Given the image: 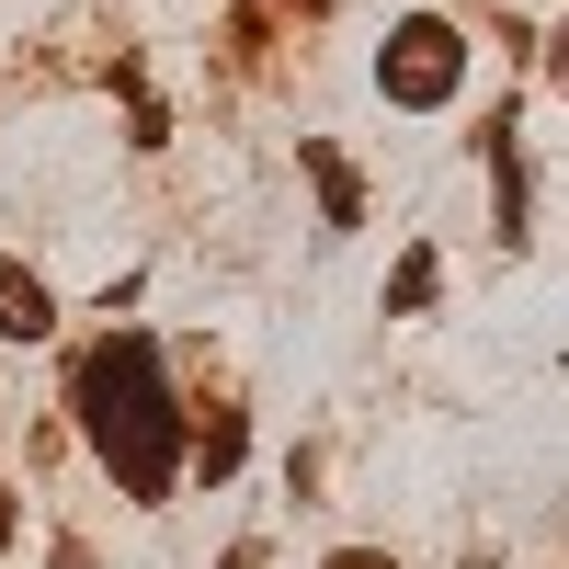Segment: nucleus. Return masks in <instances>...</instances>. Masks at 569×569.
<instances>
[{
    "instance_id": "f257e3e1",
    "label": "nucleus",
    "mask_w": 569,
    "mask_h": 569,
    "mask_svg": "<svg viewBox=\"0 0 569 569\" xmlns=\"http://www.w3.org/2000/svg\"><path fill=\"white\" fill-rule=\"evenodd\" d=\"M445 80H456V34H445V23H410V34H399V69H388V91H399V103H433Z\"/></svg>"
},
{
    "instance_id": "f03ea898",
    "label": "nucleus",
    "mask_w": 569,
    "mask_h": 569,
    "mask_svg": "<svg viewBox=\"0 0 569 569\" xmlns=\"http://www.w3.org/2000/svg\"><path fill=\"white\" fill-rule=\"evenodd\" d=\"M342 569H376V558H342Z\"/></svg>"
}]
</instances>
